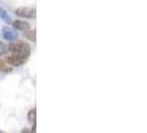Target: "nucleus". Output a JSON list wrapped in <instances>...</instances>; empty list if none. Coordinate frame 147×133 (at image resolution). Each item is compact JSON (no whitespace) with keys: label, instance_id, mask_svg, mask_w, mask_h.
<instances>
[{"label":"nucleus","instance_id":"obj_9","mask_svg":"<svg viewBox=\"0 0 147 133\" xmlns=\"http://www.w3.org/2000/svg\"><path fill=\"white\" fill-rule=\"evenodd\" d=\"M21 133H31L29 131V129H27V128H24V129H23V130H22L21 131Z\"/></svg>","mask_w":147,"mask_h":133},{"label":"nucleus","instance_id":"obj_4","mask_svg":"<svg viewBox=\"0 0 147 133\" xmlns=\"http://www.w3.org/2000/svg\"><path fill=\"white\" fill-rule=\"evenodd\" d=\"M2 37L6 40H9V41H13L18 38V33L13 31V30L9 29V28H3L2 29Z\"/></svg>","mask_w":147,"mask_h":133},{"label":"nucleus","instance_id":"obj_10","mask_svg":"<svg viewBox=\"0 0 147 133\" xmlns=\"http://www.w3.org/2000/svg\"><path fill=\"white\" fill-rule=\"evenodd\" d=\"M31 133H36V124L33 126V128H32V132Z\"/></svg>","mask_w":147,"mask_h":133},{"label":"nucleus","instance_id":"obj_2","mask_svg":"<svg viewBox=\"0 0 147 133\" xmlns=\"http://www.w3.org/2000/svg\"><path fill=\"white\" fill-rule=\"evenodd\" d=\"M15 14L18 17L21 18H28V19H34L37 17V11L34 8H29V7H20L16 9Z\"/></svg>","mask_w":147,"mask_h":133},{"label":"nucleus","instance_id":"obj_1","mask_svg":"<svg viewBox=\"0 0 147 133\" xmlns=\"http://www.w3.org/2000/svg\"><path fill=\"white\" fill-rule=\"evenodd\" d=\"M9 50L13 52V54H18V56H22V57H29L30 56V45L27 42L23 41H19V42H15L9 45Z\"/></svg>","mask_w":147,"mask_h":133},{"label":"nucleus","instance_id":"obj_8","mask_svg":"<svg viewBox=\"0 0 147 133\" xmlns=\"http://www.w3.org/2000/svg\"><path fill=\"white\" fill-rule=\"evenodd\" d=\"M27 37H28L29 40L33 41V42H36V30H30V31H28Z\"/></svg>","mask_w":147,"mask_h":133},{"label":"nucleus","instance_id":"obj_11","mask_svg":"<svg viewBox=\"0 0 147 133\" xmlns=\"http://www.w3.org/2000/svg\"><path fill=\"white\" fill-rule=\"evenodd\" d=\"M0 133H5V132H2V131H0Z\"/></svg>","mask_w":147,"mask_h":133},{"label":"nucleus","instance_id":"obj_3","mask_svg":"<svg viewBox=\"0 0 147 133\" xmlns=\"http://www.w3.org/2000/svg\"><path fill=\"white\" fill-rule=\"evenodd\" d=\"M7 61L11 64V66H19L24 64L27 61H28V57H22V56H18V54H13V56H10L8 57Z\"/></svg>","mask_w":147,"mask_h":133},{"label":"nucleus","instance_id":"obj_6","mask_svg":"<svg viewBox=\"0 0 147 133\" xmlns=\"http://www.w3.org/2000/svg\"><path fill=\"white\" fill-rule=\"evenodd\" d=\"M0 19L3 22H6V23H11V22H12L11 17L8 15L7 11H6L5 9H2L1 7H0Z\"/></svg>","mask_w":147,"mask_h":133},{"label":"nucleus","instance_id":"obj_5","mask_svg":"<svg viewBox=\"0 0 147 133\" xmlns=\"http://www.w3.org/2000/svg\"><path fill=\"white\" fill-rule=\"evenodd\" d=\"M12 26L17 30H23V31H26V30L30 29L29 23L26 21H22V20H15V21H12Z\"/></svg>","mask_w":147,"mask_h":133},{"label":"nucleus","instance_id":"obj_7","mask_svg":"<svg viewBox=\"0 0 147 133\" xmlns=\"http://www.w3.org/2000/svg\"><path fill=\"white\" fill-rule=\"evenodd\" d=\"M36 119H37V111L36 109H32V110L29 111V113H28V120H29L30 122H36Z\"/></svg>","mask_w":147,"mask_h":133}]
</instances>
